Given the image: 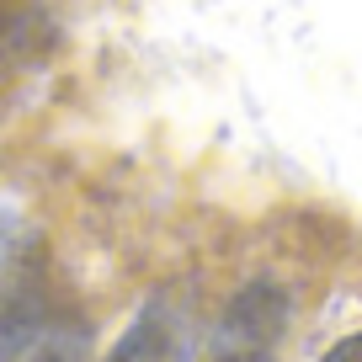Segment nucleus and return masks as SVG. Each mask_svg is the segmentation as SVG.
<instances>
[{"mask_svg": "<svg viewBox=\"0 0 362 362\" xmlns=\"http://www.w3.org/2000/svg\"><path fill=\"white\" fill-rule=\"evenodd\" d=\"M320 362H362V330H357V336H341Z\"/></svg>", "mask_w": 362, "mask_h": 362, "instance_id": "nucleus-3", "label": "nucleus"}, {"mask_svg": "<svg viewBox=\"0 0 362 362\" xmlns=\"http://www.w3.org/2000/svg\"><path fill=\"white\" fill-rule=\"evenodd\" d=\"M214 362H272V351H218Z\"/></svg>", "mask_w": 362, "mask_h": 362, "instance_id": "nucleus-4", "label": "nucleus"}, {"mask_svg": "<svg viewBox=\"0 0 362 362\" xmlns=\"http://www.w3.org/2000/svg\"><path fill=\"white\" fill-rule=\"evenodd\" d=\"M102 362H192V330L181 304L170 293H155Z\"/></svg>", "mask_w": 362, "mask_h": 362, "instance_id": "nucleus-2", "label": "nucleus"}, {"mask_svg": "<svg viewBox=\"0 0 362 362\" xmlns=\"http://www.w3.org/2000/svg\"><path fill=\"white\" fill-rule=\"evenodd\" d=\"M80 325L48 315V298L22 277H0V362H75Z\"/></svg>", "mask_w": 362, "mask_h": 362, "instance_id": "nucleus-1", "label": "nucleus"}]
</instances>
